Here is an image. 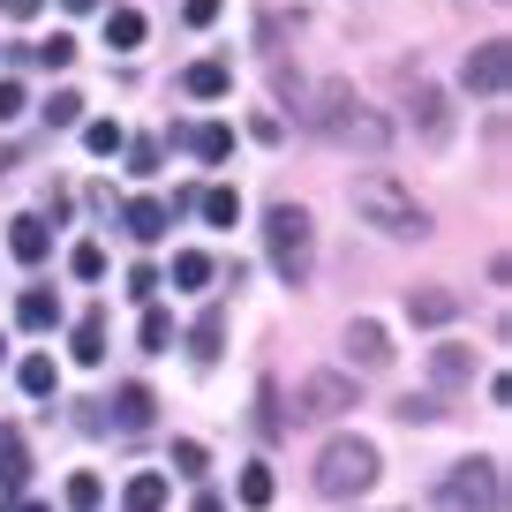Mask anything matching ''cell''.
<instances>
[{
    "label": "cell",
    "instance_id": "cell-1",
    "mask_svg": "<svg viewBox=\"0 0 512 512\" xmlns=\"http://www.w3.org/2000/svg\"><path fill=\"white\" fill-rule=\"evenodd\" d=\"M309 121H317V136L332 151H354V159H384V151H392V121H384L354 83H324L317 106H309Z\"/></svg>",
    "mask_w": 512,
    "mask_h": 512
},
{
    "label": "cell",
    "instance_id": "cell-2",
    "mask_svg": "<svg viewBox=\"0 0 512 512\" xmlns=\"http://www.w3.org/2000/svg\"><path fill=\"white\" fill-rule=\"evenodd\" d=\"M347 204L362 211L377 234H392V241H422V234H430V211H422L392 174H362V181L347 189Z\"/></svg>",
    "mask_w": 512,
    "mask_h": 512
},
{
    "label": "cell",
    "instance_id": "cell-3",
    "mask_svg": "<svg viewBox=\"0 0 512 512\" xmlns=\"http://www.w3.org/2000/svg\"><path fill=\"white\" fill-rule=\"evenodd\" d=\"M264 249H272V272L287 287H309V256H317V226L302 204H272L264 211Z\"/></svg>",
    "mask_w": 512,
    "mask_h": 512
},
{
    "label": "cell",
    "instance_id": "cell-4",
    "mask_svg": "<svg viewBox=\"0 0 512 512\" xmlns=\"http://www.w3.org/2000/svg\"><path fill=\"white\" fill-rule=\"evenodd\" d=\"M317 497H332V505H347V497H362L369 482H377V445L369 437H332V445L317 452Z\"/></svg>",
    "mask_w": 512,
    "mask_h": 512
},
{
    "label": "cell",
    "instance_id": "cell-5",
    "mask_svg": "<svg viewBox=\"0 0 512 512\" xmlns=\"http://www.w3.org/2000/svg\"><path fill=\"white\" fill-rule=\"evenodd\" d=\"M437 505H445V512H497V505H505V475H497V460H452L445 482H437Z\"/></svg>",
    "mask_w": 512,
    "mask_h": 512
},
{
    "label": "cell",
    "instance_id": "cell-6",
    "mask_svg": "<svg viewBox=\"0 0 512 512\" xmlns=\"http://www.w3.org/2000/svg\"><path fill=\"white\" fill-rule=\"evenodd\" d=\"M347 407L362 400H354V377H339V369H317V377L294 384V422H339Z\"/></svg>",
    "mask_w": 512,
    "mask_h": 512
},
{
    "label": "cell",
    "instance_id": "cell-7",
    "mask_svg": "<svg viewBox=\"0 0 512 512\" xmlns=\"http://www.w3.org/2000/svg\"><path fill=\"white\" fill-rule=\"evenodd\" d=\"M505 76H512V46H505V38H482V46L467 53V68H460V83L475 98H497V91H505Z\"/></svg>",
    "mask_w": 512,
    "mask_h": 512
},
{
    "label": "cell",
    "instance_id": "cell-8",
    "mask_svg": "<svg viewBox=\"0 0 512 512\" xmlns=\"http://www.w3.org/2000/svg\"><path fill=\"white\" fill-rule=\"evenodd\" d=\"M415 136H422L430 151L452 136V106H445V91H437V83H415Z\"/></svg>",
    "mask_w": 512,
    "mask_h": 512
},
{
    "label": "cell",
    "instance_id": "cell-9",
    "mask_svg": "<svg viewBox=\"0 0 512 512\" xmlns=\"http://www.w3.org/2000/svg\"><path fill=\"white\" fill-rule=\"evenodd\" d=\"M347 362H354V369H384V362H392V339H384V324H369V317L347 324Z\"/></svg>",
    "mask_w": 512,
    "mask_h": 512
},
{
    "label": "cell",
    "instance_id": "cell-10",
    "mask_svg": "<svg viewBox=\"0 0 512 512\" xmlns=\"http://www.w3.org/2000/svg\"><path fill=\"white\" fill-rule=\"evenodd\" d=\"M46 249H53V226L38 219V211H23V219L8 226V256H16V264H46Z\"/></svg>",
    "mask_w": 512,
    "mask_h": 512
},
{
    "label": "cell",
    "instance_id": "cell-11",
    "mask_svg": "<svg viewBox=\"0 0 512 512\" xmlns=\"http://www.w3.org/2000/svg\"><path fill=\"white\" fill-rule=\"evenodd\" d=\"M98 407H113V430H151V384H121Z\"/></svg>",
    "mask_w": 512,
    "mask_h": 512
},
{
    "label": "cell",
    "instance_id": "cell-12",
    "mask_svg": "<svg viewBox=\"0 0 512 512\" xmlns=\"http://www.w3.org/2000/svg\"><path fill=\"white\" fill-rule=\"evenodd\" d=\"M23 482H31V445L23 430H0V497H16Z\"/></svg>",
    "mask_w": 512,
    "mask_h": 512
},
{
    "label": "cell",
    "instance_id": "cell-13",
    "mask_svg": "<svg viewBox=\"0 0 512 512\" xmlns=\"http://www.w3.org/2000/svg\"><path fill=\"white\" fill-rule=\"evenodd\" d=\"M174 144H189L204 166H219L226 151H234V128H226V121H204V128H174Z\"/></svg>",
    "mask_w": 512,
    "mask_h": 512
},
{
    "label": "cell",
    "instance_id": "cell-14",
    "mask_svg": "<svg viewBox=\"0 0 512 512\" xmlns=\"http://www.w3.org/2000/svg\"><path fill=\"white\" fill-rule=\"evenodd\" d=\"M121 226H128V234H136V241H166V226H174V211H166L159 196H136V204L121 211Z\"/></svg>",
    "mask_w": 512,
    "mask_h": 512
},
{
    "label": "cell",
    "instance_id": "cell-15",
    "mask_svg": "<svg viewBox=\"0 0 512 512\" xmlns=\"http://www.w3.org/2000/svg\"><path fill=\"white\" fill-rule=\"evenodd\" d=\"M407 317H415V324H452V317H460V294H452V287H415V294H407Z\"/></svg>",
    "mask_w": 512,
    "mask_h": 512
},
{
    "label": "cell",
    "instance_id": "cell-16",
    "mask_svg": "<svg viewBox=\"0 0 512 512\" xmlns=\"http://www.w3.org/2000/svg\"><path fill=\"white\" fill-rule=\"evenodd\" d=\"M16 324H23V332H53V324H61V302H53L46 287H23V302H16Z\"/></svg>",
    "mask_w": 512,
    "mask_h": 512
},
{
    "label": "cell",
    "instance_id": "cell-17",
    "mask_svg": "<svg viewBox=\"0 0 512 512\" xmlns=\"http://www.w3.org/2000/svg\"><path fill=\"white\" fill-rule=\"evenodd\" d=\"M219 339H226V309L211 302L204 317H196V332H189V354H196V362H219Z\"/></svg>",
    "mask_w": 512,
    "mask_h": 512
},
{
    "label": "cell",
    "instance_id": "cell-18",
    "mask_svg": "<svg viewBox=\"0 0 512 512\" xmlns=\"http://www.w3.org/2000/svg\"><path fill=\"white\" fill-rule=\"evenodd\" d=\"M430 377H437V384H467V377H475V354L445 339V347H430Z\"/></svg>",
    "mask_w": 512,
    "mask_h": 512
},
{
    "label": "cell",
    "instance_id": "cell-19",
    "mask_svg": "<svg viewBox=\"0 0 512 512\" xmlns=\"http://www.w3.org/2000/svg\"><path fill=\"white\" fill-rule=\"evenodd\" d=\"M121 512H166V475H128Z\"/></svg>",
    "mask_w": 512,
    "mask_h": 512
},
{
    "label": "cell",
    "instance_id": "cell-20",
    "mask_svg": "<svg viewBox=\"0 0 512 512\" xmlns=\"http://www.w3.org/2000/svg\"><path fill=\"white\" fill-rule=\"evenodd\" d=\"M106 46L136 53V46H144V16H136V8H106Z\"/></svg>",
    "mask_w": 512,
    "mask_h": 512
},
{
    "label": "cell",
    "instance_id": "cell-21",
    "mask_svg": "<svg viewBox=\"0 0 512 512\" xmlns=\"http://www.w3.org/2000/svg\"><path fill=\"white\" fill-rule=\"evenodd\" d=\"M76 362H83V369L106 362V309H91V317L76 324Z\"/></svg>",
    "mask_w": 512,
    "mask_h": 512
},
{
    "label": "cell",
    "instance_id": "cell-22",
    "mask_svg": "<svg viewBox=\"0 0 512 512\" xmlns=\"http://www.w3.org/2000/svg\"><path fill=\"white\" fill-rule=\"evenodd\" d=\"M23 392H31V400H53V392H61V369H53V354H31V362H23Z\"/></svg>",
    "mask_w": 512,
    "mask_h": 512
},
{
    "label": "cell",
    "instance_id": "cell-23",
    "mask_svg": "<svg viewBox=\"0 0 512 512\" xmlns=\"http://www.w3.org/2000/svg\"><path fill=\"white\" fill-rule=\"evenodd\" d=\"M121 144H128V128H121V121H83V151H91V159H113Z\"/></svg>",
    "mask_w": 512,
    "mask_h": 512
},
{
    "label": "cell",
    "instance_id": "cell-24",
    "mask_svg": "<svg viewBox=\"0 0 512 512\" xmlns=\"http://www.w3.org/2000/svg\"><path fill=\"white\" fill-rule=\"evenodd\" d=\"M196 211H204L211 226H234L241 219V196L234 189H196Z\"/></svg>",
    "mask_w": 512,
    "mask_h": 512
},
{
    "label": "cell",
    "instance_id": "cell-25",
    "mask_svg": "<svg viewBox=\"0 0 512 512\" xmlns=\"http://www.w3.org/2000/svg\"><path fill=\"white\" fill-rule=\"evenodd\" d=\"M181 83H189L196 98H226V83H234V76H226V61H196V68H189Z\"/></svg>",
    "mask_w": 512,
    "mask_h": 512
},
{
    "label": "cell",
    "instance_id": "cell-26",
    "mask_svg": "<svg viewBox=\"0 0 512 512\" xmlns=\"http://www.w3.org/2000/svg\"><path fill=\"white\" fill-rule=\"evenodd\" d=\"M272 490H279V482H272V467H241V505H249V512H264V505H272Z\"/></svg>",
    "mask_w": 512,
    "mask_h": 512
},
{
    "label": "cell",
    "instance_id": "cell-27",
    "mask_svg": "<svg viewBox=\"0 0 512 512\" xmlns=\"http://www.w3.org/2000/svg\"><path fill=\"white\" fill-rule=\"evenodd\" d=\"M174 287H211V256L204 249H181L174 256Z\"/></svg>",
    "mask_w": 512,
    "mask_h": 512
},
{
    "label": "cell",
    "instance_id": "cell-28",
    "mask_svg": "<svg viewBox=\"0 0 512 512\" xmlns=\"http://www.w3.org/2000/svg\"><path fill=\"white\" fill-rule=\"evenodd\" d=\"M31 61H38V68H68V61H76V38H68V31L38 38V46H31Z\"/></svg>",
    "mask_w": 512,
    "mask_h": 512
},
{
    "label": "cell",
    "instance_id": "cell-29",
    "mask_svg": "<svg viewBox=\"0 0 512 512\" xmlns=\"http://www.w3.org/2000/svg\"><path fill=\"white\" fill-rule=\"evenodd\" d=\"M68 272L76 279H106V249H98V241H76V249H68Z\"/></svg>",
    "mask_w": 512,
    "mask_h": 512
},
{
    "label": "cell",
    "instance_id": "cell-30",
    "mask_svg": "<svg viewBox=\"0 0 512 512\" xmlns=\"http://www.w3.org/2000/svg\"><path fill=\"white\" fill-rule=\"evenodd\" d=\"M98 505H106L98 475H68V512H98Z\"/></svg>",
    "mask_w": 512,
    "mask_h": 512
},
{
    "label": "cell",
    "instance_id": "cell-31",
    "mask_svg": "<svg viewBox=\"0 0 512 512\" xmlns=\"http://www.w3.org/2000/svg\"><path fill=\"white\" fill-rule=\"evenodd\" d=\"M144 347H151V354L174 347V317H166V309H144Z\"/></svg>",
    "mask_w": 512,
    "mask_h": 512
},
{
    "label": "cell",
    "instance_id": "cell-32",
    "mask_svg": "<svg viewBox=\"0 0 512 512\" xmlns=\"http://www.w3.org/2000/svg\"><path fill=\"white\" fill-rule=\"evenodd\" d=\"M204 467H211V452L196 445V437H181V445H174V475H189V482H196Z\"/></svg>",
    "mask_w": 512,
    "mask_h": 512
},
{
    "label": "cell",
    "instance_id": "cell-33",
    "mask_svg": "<svg viewBox=\"0 0 512 512\" xmlns=\"http://www.w3.org/2000/svg\"><path fill=\"white\" fill-rule=\"evenodd\" d=\"M46 121H53V128H76V121H83V98H76V91H53V98H46Z\"/></svg>",
    "mask_w": 512,
    "mask_h": 512
},
{
    "label": "cell",
    "instance_id": "cell-34",
    "mask_svg": "<svg viewBox=\"0 0 512 512\" xmlns=\"http://www.w3.org/2000/svg\"><path fill=\"white\" fill-rule=\"evenodd\" d=\"M121 151H128V174H159V159H166L151 136H144V144H121Z\"/></svg>",
    "mask_w": 512,
    "mask_h": 512
},
{
    "label": "cell",
    "instance_id": "cell-35",
    "mask_svg": "<svg viewBox=\"0 0 512 512\" xmlns=\"http://www.w3.org/2000/svg\"><path fill=\"white\" fill-rule=\"evenodd\" d=\"M392 415H400V422H437V415H445V407H437L430 392H415V400H400V407H392Z\"/></svg>",
    "mask_w": 512,
    "mask_h": 512
},
{
    "label": "cell",
    "instance_id": "cell-36",
    "mask_svg": "<svg viewBox=\"0 0 512 512\" xmlns=\"http://www.w3.org/2000/svg\"><path fill=\"white\" fill-rule=\"evenodd\" d=\"M23 106H31V98H23V83H16V76H0V121H16Z\"/></svg>",
    "mask_w": 512,
    "mask_h": 512
},
{
    "label": "cell",
    "instance_id": "cell-37",
    "mask_svg": "<svg viewBox=\"0 0 512 512\" xmlns=\"http://www.w3.org/2000/svg\"><path fill=\"white\" fill-rule=\"evenodd\" d=\"M128 294H136V302H151V294H159V272H151V264H136V272H128Z\"/></svg>",
    "mask_w": 512,
    "mask_h": 512
},
{
    "label": "cell",
    "instance_id": "cell-38",
    "mask_svg": "<svg viewBox=\"0 0 512 512\" xmlns=\"http://www.w3.org/2000/svg\"><path fill=\"white\" fill-rule=\"evenodd\" d=\"M181 16H189V23H196V31H204V23H211V16H219V0H181Z\"/></svg>",
    "mask_w": 512,
    "mask_h": 512
},
{
    "label": "cell",
    "instance_id": "cell-39",
    "mask_svg": "<svg viewBox=\"0 0 512 512\" xmlns=\"http://www.w3.org/2000/svg\"><path fill=\"white\" fill-rule=\"evenodd\" d=\"M8 16H38V0H8Z\"/></svg>",
    "mask_w": 512,
    "mask_h": 512
},
{
    "label": "cell",
    "instance_id": "cell-40",
    "mask_svg": "<svg viewBox=\"0 0 512 512\" xmlns=\"http://www.w3.org/2000/svg\"><path fill=\"white\" fill-rule=\"evenodd\" d=\"M196 512H226V497H196Z\"/></svg>",
    "mask_w": 512,
    "mask_h": 512
},
{
    "label": "cell",
    "instance_id": "cell-41",
    "mask_svg": "<svg viewBox=\"0 0 512 512\" xmlns=\"http://www.w3.org/2000/svg\"><path fill=\"white\" fill-rule=\"evenodd\" d=\"M61 8H76V16H83V8H98V0H61Z\"/></svg>",
    "mask_w": 512,
    "mask_h": 512
},
{
    "label": "cell",
    "instance_id": "cell-42",
    "mask_svg": "<svg viewBox=\"0 0 512 512\" xmlns=\"http://www.w3.org/2000/svg\"><path fill=\"white\" fill-rule=\"evenodd\" d=\"M16 512H46V505H16Z\"/></svg>",
    "mask_w": 512,
    "mask_h": 512
},
{
    "label": "cell",
    "instance_id": "cell-43",
    "mask_svg": "<svg viewBox=\"0 0 512 512\" xmlns=\"http://www.w3.org/2000/svg\"><path fill=\"white\" fill-rule=\"evenodd\" d=\"M0 354H8V339H0Z\"/></svg>",
    "mask_w": 512,
    "mask_h": 512
}]
</instances>
